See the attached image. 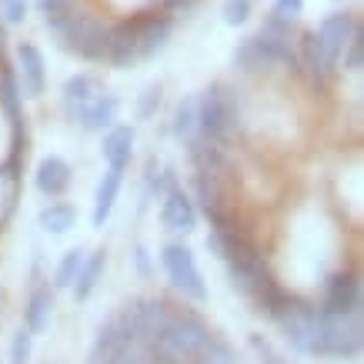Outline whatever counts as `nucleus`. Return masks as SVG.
I'll list each match as a JSON object with an SVG mask.
<instances>
[{"label": "nucleus", "instance_id": "f257e3e1", "mask_svg": "<svg viewBox=\"0 0 364 364\" xmlns=\"http://www.w3.org/2000/svg\"><path fill=\"white\" fill-rule=\"evenodd\" d=\"M210 334H214V328H210L208 318L198 308L171 301L167 318L161 321L154 338L147 341L144 354H147L151 364H194L200 358V351H204Z\"/></svg>", "mask_w": 364, "mask_h": 364}, {"label": "nucleus", "instance_id": "f03ea898", "mask_svg": "<svg viewBox=\"0 0 364 364\" xmlns=\"http://www.w3.org/2000/svg\"><path fill=\"white\" fill-rule=\"evenodd\" d=\"M244 134V107L241 90L214 80L198 94V137L210 144H221L231 151Z\"/></svg>", "mask_w": 364, "mask_h": 364}, {"label": "nucleus", "instance_id": "7ed1b4c3", "mask_svg": "<svg viewBox=\"0 0 364 364\" xmlns=\"http://www.w3.org/2000/svg\"><path fill=\"white\" fill-rule=\"evenodd\" d=\"M47 31L57 37V47L67 54L80 57L87 64H107V47H111V23L97 14L74 7L64 21H57Z\"/></svg>", "mask_w": 364, "mask_h": 364}, {"label": "nucleus", "instance_id": "20e7f679", "mask_svg": "<svg viewBox=\"0 0 364 364\" xmlns=\"http://www.w3.org/2000/svg\"><path fill=\"white\" fill-rule=\"evenodd\" d=\"M234 67L241 74H251V77L271 74L277 67L287 70V74H301L294 41H277V37H267V33L244 37L241 44L234 47Z\"/></svg>", "mask_w": 364, "mask_h": 364}, {"label": "nucleus", "instance_id": "39448f33", "mask_svg": "<svg viewBox=\"0 0 364 364\" xmlns=\"http://www.w3.org/2000/svg\"><path fill=\"white\" fill-rule=\"evenodd\" d=\"M274 328L281 331V341L301 358H324L321 344V311L314 301L294 294L281 314L274 318Z\"/></svg>", "mask_w": 364, "mask_h": 364}, {"label": "nucleus", "instance_id": "423d86ee", "mask_svg": "<svg viewBox=\"0 0 364 364\" xmlns=\"http://www.w3.org/2000/svg\"><path fill=\"white\" fill-rule=\"evenodd\" d=\"M161 267H164V277L171 281L177 294L191 304H204L208 301V281L200 274V264H198V254L194 247L184 241H167L161 244Z\"/></svg>", "mask_w": 364, "mask_h": 364}, {"label": "nucleus", "instance_id": "0eeeda50", "mask_svg": "<svg viewBox=\"0 0 364 364\" xmlns=\"http://www.w3.org/2000/svg\"><path fill=\"white\" fill-rule=\"evenodd\" d=\"M321 344H324V358H338V361L361 358L364 348L361 314H324L321 311Z\"/></svg>", "mask_w": 364, "mask_h": 364}, {"label": "nucleus", "instance_id": "6e6552de", "mask_svg": "<svg viewBox=\"0 0 364 364\" xmlns=\"http://www.w3.org/2000/svg\"><path fill=\"white\" fill-rule=\"evenodd\" d=\"M364 308V284L358 267H338L324 277V298L318 311L324 314H361Z\"/></svg>", "mask_w": 364, "mask_h": 364}, {"label": "nucleus", "instance_id": "1a4fd4ad", "mask_svg": "<svg viewBox=\"0 0 364 364\" xmlns=\"http://www.w3.org/2000/svg\"><path fill=\"white\" fill-rule=\"evenodd\" d=\"M14 77L21 84L23 100H41L47 94V60L44 50L33 44V41H21L14 47Z\"/></svg>", "mask_w": 364, "mask_h": 364}, {"label": "nucleus", "instance_id": "9d476101", "mask_svg": "<svg viewBox=\"0 0 364 364\" xmlns=\"http://www.w3.org/2000/svg\"><path fill=\"white\" fill-rule=\"evenodd\" d=\"M200 224V214H198V204L191 198L188 191L177 184L174 191H167L161 198V228H164L174 241H184L191 234L198 231Z\"/></svg>", "mask_w": 364, "mask_h": 364}, {"label": "nucleus", "instance_id": "9b49d317", "mask_svg": "<svg viewBox=\"0 0 364 364\" xmlns=\"http://www.w3.org/2000/svg\"><path fill=\"white\" fill-rule=\"evenodd\" d=\"M134 27H137V60H151L167 47L171 33H174V17L164 11H141L131 14Z\"/></svg>", "mask_w": 364, "mask_h": 364}, {"label": "nucleus", "instance_id": "f8f14e48", "mask_svg": "<svg viewBox=\"0 0 364 364\" xmlns=\"http://www.w3.org/2000/svg\"><path fill=\"white\" fill-rule=\"evenodd\" d=\"M358 27H361V21H358L351 11H334V14H328V17L321 21V27L314 31L321 54H324V60H328L334 70H338V60H341L344 44L351 41V33L358 31Z\"/></svg>", "mask_w": 364, "mask_h": 364}, {"label": "nucleus", "instance_id": "ddd939ff", "mask_svg": "<svg viewBox=\"0 0 364 364\" xmlns=\"http://www.w3.org/2000/svg\"><path fill=\"white\" fill-rule=\"evenodd\" d=\"M74 184V164L60 154H44L33 167V191L47 200H60Z\"/></svg>", "mask_w": 364, "mask_h": 364}, {"label": "nucleus", "instance_id": "4468645a", "mask_svg": "<svg viewBox=\"0 0 364 364\" xmlns=\"http://www.w3.org/2000/svg\"><path fill=\"white\" fill-rule=\"evenodd\" d=\"M54 311H57V291L47 281H33L31 294H27V304H23V331L31 338H41V334L50 331L54 324Z\"/></svg>", "mask_w": 364, "mask_h": 364}, {"label": "nucleus", "instance_id": "2eb2a0df", "mask_svg": "<svg viewBox=\"0 0 364 364\" xmlns=\"http://www.w3.org/2000/svg\"><path fill=\"white\" fill-rule=\"evenodd\" d=\"M23 191V154L21 151H7V157L0 161V231L11 224L14 210L21 204Z\"/></svg>", "mask_w": 364, "mask_h": 364}, {"label": "nucleus", "instance_id": "dca6fc26", "mask_svg": "<svg viewBox=\"0 0 364 364\" xmlns=\"http://www.w3.org/2000/svg\"><path fill=\"white\" fill-rule=\"evenodd\" d=\"M100 90H104V80H100L97 74H90V70L70 74V77L60 84V111H64L67 121H77V114L97 97Z\"/></svg>", "mask_w": 364, "mask_h": 364}, {"label": "nucleus", "instance_id": "f3484780", "mask_svg": "<svg viewBox=\"0 0 364 364\" xmlns=\"http://www.w3.org/2000/svg\"><path fill=\"white\" fill-rule=\"evenodd\" d=\"M134 147H137V127L134 124H114L100 134V157L111 171H127L134 161Z\"/></svg>", "mask_w": 364, "mask_h": 364}, {"label": "nucleus", "instance_id": "a211bd4d", "mask_svg": "<svg viewBox=\"0 0 364 364\" xmlns=\"http://www.w3.org/2000/svg\"><path fill=\"white\" fill-rule=\"evenodd\" d=\"M124 174L127 171H104L94 188V200H90V228L94 231H104V224L111 221L114 208H117V198H121V188H124Z\"/></svg>", "mask_w": 364, "mask_h": 364}, {"label": "nucleus", "instance_id": "6ab92c4d", "mask_svg": "<svg viewBox=\"0 0 364 364\" xmlns=\"http://www.w3.org/2000/svg\"><path fill=\"white\" fill-rule=\"evenodd\" d=\"M117 114H121V97H117L114 90L104 87L97 97L77 114L74 124H80V131H87V134H104L107 127L117 124Z\"/></svg>", "mask_w": 364, "mask_h": 364}, {"label": "nucleus", "instance_id": "aec40b11", "mask_svg": "<svg viewBox=\"0 0 364 364\" xmlns=\"http://www.w3.org/2000/svg\"><path fill=\"white\" fill-rule=\"evenodd\" d=\"M107 64H111L114 70H127V67L137 64V27H134V17H124V21L111 23Z\"/></svg>", "mask_w": 364, "mask_h": 364}, {"label": "nucleus", "instance_id": "412c9836", "mask_svg": "<svg viewBox=\"0 0 364 364\" xmlns=\"http://www.w3.org/2000/svg\"><path fill=\"white\" fill-rule=\"evenodd\" d=\"M104 271H107V247H94V251H87L77 277H74V284H70V294H74L77 304H87V301L94 298V291H97Z\"/></svg>", "mask_w": 364, "mask_h": 364}, {"label": "nucleus", "instance_id": "4be33fe9", "mask_svg": "<svg viewBox=\"0 0 364 364\" xmlns=\"http://www.w3.org/2000/svg\"><path fill=\"white\" fill-rule=\"evenodd\" d=\"M80 214L70 200H47L44 208L37 210V228L50 237H67V234L77 228Z\"/></svg>", "mask_w": 364, "mask_h": 364}, {"label": "nucleus", "instance_id": "5701e85b", "mask_svg": "<svg viewBox=\"0 0 364 364\" xmlns=\"http://www.w3.org/2000/svg\"><path fill=\"white\" fill-rule=\"evenodd\" d=\"M171 137L181 144H188L191 137H198V94H184L171 107V121H167Z\"/></svg>", "mask_w": 364, "mask_h": 364}, {"label": "nucleus", "instance_id": "b1692460", "mask_svg": "<svg viewBox=\"0 0 364 364\" xmlns=\"http://www.w3.org/2000/svg\"><path fill=\"white\" fill-rule=\"evenodd\" d=\"M84 257H87V247H80V244H77V247H70V251H64L47 284L54 287V291H70V284H74V277H77L80 264H84Z\"/></svg>", "mask_w": 364, "mask_h": 364}, {"label": "nucleus", "instance_id": "393cba45", "mask_svg": "<svg viewBox=\"0 0 364 364\" xmlns=\"http://www.w3.org/2000/svg\"><path fill=\"white\" fill-rule=\"evenodd\" d=\"M161 104H164V87L154 80V84H147V87L137 94V100H134V121L151 124L157 117V111H161Z\"/></svg>", "mask_w": 364, "mask_h": 364}, {"label": "nucleus", "instance_id": "a878e982", "mask_svg": "<svg viewBox=\"0 0 364 364\" xmlns=\"http://www.w3.org/2000/svg\"><path fill=\"white\" fill-rule=\"evenodd\" d=\"M241 358H237V348H234L224 334H210L208 344H204V351H200V358L194 364H237Z\"/></svg>", "mask_w": 364, "mask_h": 364}, {"label": "nucleus", "instance_id": "bb28decb", "mask_svg": "<svg viewBox=\"0 0 364 364\" xmlns=\"http://www.w3.org/2000/svg\"><path fill=\"white\" fill-rule=\"evenodd\" d=\"M361 67H364V27H358V31L351 33V41L344 44L338 70H344V74H361Z\"/></svg>", "mask_w": 364, "mask_h": 364}, {"label": "nucleus", "instance_id": "cd10ccee", "mask_svg": "<svg viewBox=\"0 0 364 364\" xmlns=\"http://www.w3.org/2000/svg\"><path fill=\"white\" fill-rule=\"evenodd\" d=\"M247 348L254 351L257 364H287L284 351H281V348H277L271 338H264L261 331H251V334H247Z\"/></svg>", "mask_w": 364, "mask_h": 364}, {"label": "nucleus", "instance_id": "c85d7f7f", "mask_svg": "<svg viewBox=\"0 0 364 364\" xmlns=\"http://www.w3.org/2000/svg\"><path fill=\"white\" fill-rule=\"evenodd\" d=\"M33 4H37V11H41L47 27H54L57 21H64L67 14L77 7V0H33Z\"/></svg>", "mask_w": 364, "mask_h": 364}, {"label": "nucleus", "instance_id": "c756f323", "mask_svg": "<svg viewBox=\"0 0 364 364\" xmlns=\"http://www.w3.org/2000/svg\"><path fill=\"white\" fill-rule=\"evenodd\" d=\"M31 17V0H0V21L4 27H17Z\"/></svg>", "mask_w": 364, "mask_h": 364}, {"label": "nucleus", "instance_id": "7c9ffc66", "mask_svg": "<svg viewBox=\"0 0 364 364\" xmlns=\"http://www.w3.org/2000/svg\"><path fill=\"white\" fill-rule=\"evenodd\" d=\"M31 358H33V338L23 328H17L11 334V361L7 364H31Z\"/></svg>", "mask_w": 364, "mask_h": 364}, {"label": "nucleus", "instance_id": "2f4dec72", "mask_svg": "<svg viewBox=\"0 0 364 364\" xmlns=\"http://www.w3.org/2000/svg\"><path fill=\"white\" fill-rule=\"evenodd\" d=\"M221 17L228 27H244V23L251 21V0H224Z\"/></svg>", "mask_w": 364, "mask_h": 364}, {"label": "nucleus", "instance_id": "473e14b6", "mask_svg": "<svg viewBox=\"0 0 364 364\" xmlns=\"http://www.w3.org/2000/svg\"><path fill=\"white\" fill-rule=\"evenodd\" d=\"M301 14H304V0H274L271 4V17L291 23V27L301 21Z\"/></svg>", "mask_w": 364, "mask_h": 364}, {"label": "nucleus", "instance_id": "72a5a7b5", "mask_svg": "<svg viewBox=\"0 0 364 364\" xmlns=\"http://www.w3.org/2000/svg\"><path fill=\"white\" fill-rule=\"evenodd\" d=\"M131 261H134V267H137V274L141 277H151L154 274V264H151V251H147V244L144 241H137L131 247Z\"/></svg>", "mask_w": 364, "mask_h": 364}, {"label": "nucleus", "instance_id": "f704fd0d", "mask_svg": "<svg viewBox=\"0 0 364 364\" xmlns=\"http://www.w3.org/2000/svg\"><path fill=\"white\" fill-rule=\"evenodd\" d=\"M198 0H164V14L167 17H174V14H181V11H191Z\"/></svg>", "mask_w": 364, "mask_h": 364}, {"label": "nucleus", "instance_id": "c9c22d12", "mask_svg": "<svg viewBox=\"0 0 364 364\" xmlns=\"http://www.w3.org/2000/svg\"><path fill=\"white\" fill-rule=\"evenodd\" d=\"M114 364H151V361H147V354H144V351H137V348H134V351H124Z\"/></svg>", "mask_w": 364, "mask_h": 364}]
</instances>
